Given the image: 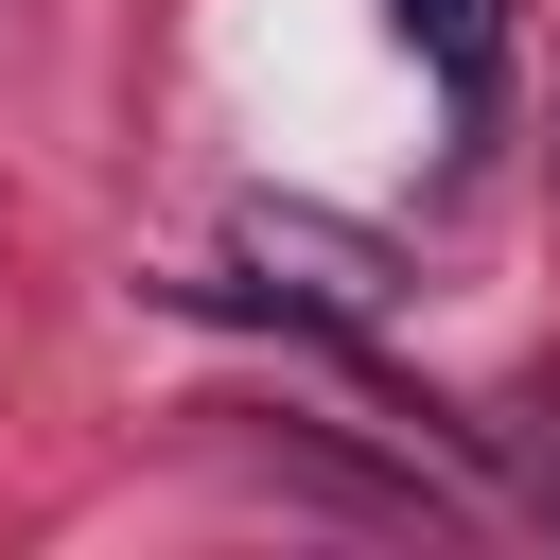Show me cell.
Returning <instances> with one entry per match:
<instances>
[{"instance_id":"1","label":"cell","mask_w":560,"mask_h":560,"mask_svg":"<svg viewBox=\"0 0 560 560\" xmlns=\"http://www.w3.org/2000/svg\"><path fill=\"white\" fill-rule=\"evenodd\" d=\"M402 35H420V70L455 88V122L490 105V70H508V0H402Z\"/></svg>"}]
</instances>
